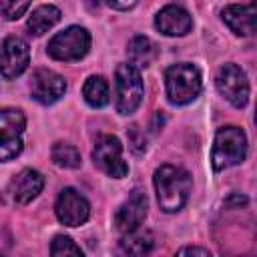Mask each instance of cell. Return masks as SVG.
Wrapping results in <instances>:
<instances>
[{
    "label": "cell",
    "mask_w": 257,
    "mask_h": 257,
    "mask_svg": "<svg viewBox=\"0 0 257 257\" xmlns=\"http://www.w3.org/2000/svg\"><path fill=\"white\" fill-rule=\"evenodd\" d=\"M159 207L165 213H177L185 207L191 195V175L177 165H161L153 177Z\"/></svg>",
    "instance_id": "cell-1"
},
{
    "label": "cell",
    "mask_w": 257,
    "mask_h": 257,
    "mask_svg": "<svg viewBox=\"0 0 257 257\" xmlns=\"http://www.w3.org/2000/svg\"><path fill=\"white\" fill-rule=\"evenodd\" d=\"M203 88L201 70L191 62H177L165 70V90L171 104L183 106L193 102Z\"/></svg>",
    "instance_id": "cell-2"
},
{
    "label": "cell",
    "mask_w": 257,
    "mask_h": 257,
    "mask_svg": "<svg viewBox=\"0 0 257 257\" xmlns=\"http://www.w3.org/2000/svg\"><path fill=\"white\" fill-rule=\"evenodd\" d=\"M247 157V135L243 128L229 124L221 126L213 141L211 151V165L215 171L231 169L239 163H243Z\"/></svg>",
    "instance_id": "cell-3"
},
{
    "label": "cell",
    "mask_w": 257,
    "mask_h": 257,
    "mask_svg": "<svg viewBox=\"0 0 257 257\" xmlns=\"http://www.w3.org/2000/svg\"><path fill=\"white\" fill-rule=\"evenodd\" d=\"M143 76L133 64H118L114 74V104L118 114H133L143 100Z\"/></svg>",
    "instance_id": "cell-4"
},
{
    "label": "cell",
    "mask_w": 257,
    "mask_h": 257,
    "mask_svg": "<svg viewBox=\"0 0 257 257\" xmlns=\"http://www.w3.org/2000/svg\"><path fill=\"white\" fill-rule=\"evenodd\" d=\"M90 50V34L82 26H68L60 32H56L46 46V52L54 60L62 62H74L88 54Z\"/></svg>",
    "instance_id": "cell-5"
},
{
    "label": "cell",
    "mask_w": 257,
    "mask_h": 257,
    "mask_svg": "<svg viewBox=\"0 0 257 257\" xmlns=\"http://www.w3.org/2000/svg\"><path fill=\"white\" fill-rule=\"evenodd\" d=\"M26 116L16 106L0 108V163L12 161L22 153Z\"/></svg>",
    "instance_id": "cell-6"
},
{
    "label": "cell",
    "mask_w": 257,
    "mask_h": 257,
    "mask_svg": "<svg viewBox=\"0 0 257 257\" xmlns=\"http://www.w3.org/2000/svg\"><path fill=\"white\" fill-rule=\"evenodd\" d=\"M215 84L217 90L221 92V96H225L235 108H243L249 102V80L247 74L241 66L227 62L217 70L215 76Z\"/></svg>",
    "instance_id": "cell-7"
},
{
    "label": "cell",
    "mask_w": 257,
    "mask_h": 257,
    "mask_svg": "<svg viewBox=\"0 0 257 257\" xmlns=\"http://www.w3.org/2000/svg\"><path fill=\"white\" fill-rule=\"evenodd\" d=\"M94 165L112 179H122L128 173V165L122 159V145L114 135H102L92 149Z\"/></svg>",
    "instance_id": "cell-8"
},
{
    "label": "cell",
    "mask_w": 257,
    "mask_h": 257,
    "mask_svg": "<svg viewBox=\"0 0 257 257\" xmlns=\"http://www.w3.org/2000/svg\"><path fill=\"white\" fill-rule=\"evenodd\" d=\"M56 219L66 227H80L90 217V203L84 195H80L76 189L66 187L60 191L56 205H54Z\"/></svg>",
    "instance_id": "cell-9"
},
{
    "label": "cell",
    "mask_w": 257,
    "mask_h": 257,
    "mask_svg": "<svg viewBox=\"0 0 257 257\" xmlns=\"http://www.w3.org/2000/svg\"><path fill=\"white\" fill-rule=\"evenodd\" d=\"M30 64L28 42L20 36H8L0 48V74L6 80L18 78Z\"/></svg>",
    "instance_id": "cell-10"
},
{
    "label": "cell",
    "mask_w": 257,
    "mask_h": 257,
    "mask_svg": "<svg viewBox=\"0 0 257 257\" xmlns=\"http://www.w3.org/2000/svg\"><path fill=\"white\" fill-rule=\"evenodd\" d=\"M30 92L32 98L40 104H54L66 92V80L62 74L50 68H36L30 78Z\"/></svg>",
    "instance_id": "cell-11"
},
{
    "label": "cell",
    "mask_w": 257,
    "mask_h": 257,
    "mask_svg": "<svg viewBox=\"0 0 257 257\" xmlns=\"http://www.w3.org/2000/svg\"><path fill=\"white\" fill-rule=\"evenodd\" d=\"M147 211H149V199L143 191L135 189L128 199L116 209L114 213V227L116 231H120L122 235L124 233H131L135 229H141L145 217H147Z\"/></svg>",
    "instance_id": "cell-12"
},
{
    "label": "cell",
    "mask_w": 257,
    "mask_h": 257,
    "mask_svg": "<svg viewBox=\"0 0 257 257\" xmlns=\"http://www.w3.org/2000/svg\"><path fill=\"white\" fill-rule=\"evenodd\" d=\"M155 28L165 36H185L193 28L191 14L179 4L163 6L155 16Z\"/></svg>",
    "instance_id": "cell-13"
},
{
    "label": "cell",
    "mask_w": 257,
    "mask_h": 257,
    "mask_svg": "<svg viewBox=\"0 0 257 257\" xmlns=\"http://www.w3.org/2000/svg\"><path fill=\"white\" fill-rule=\"evenodd\" d=\"M44 189V177L36 169H22L12 181H10V197L16 205H28L34 201Z\"/></svg>",
    "instance_id": "cell-14"
},
{
    "label": "cell",
    "mask_w": 257,
    "mask_h": 257,
    "mask_svg": "<svg viewBox=\"0 0 257 257\" xmlns=\"http://www.w3.org/2000/svg\"><path fill=\"white\" fill-rule=\"evenodd\" d=\"M223 22L237 36H249L257 26V6L249 4H229L223 8Z\"/></svg>",
    "instance_id": "cell-15"
},
{
    "label": "cell",
    "mask_w": 257,
    "mask_h": 257,
    "mask_svg": "<svg viewBox=\"0 0 257 257\" xmlns=\"http://www.w3.org/2000/svg\"><path fill=\"white\" fill-rule=\"evenodd\" d=\"M60 20V8L54 4H40L36 6L28 20H26V28L32 36H42L44 32H48L56 22Z\"/></svg>",
    "instance_id": "cell-16"
},
{
    "label": "cell",
    "mask_w": 257,
    "mask_h": 257,
    "mask_svg": "<svg viewBox=\"0 0 257 257\" xmlns=\"http://www.w3.org/2000/svg\"><path fill=\"white\" fill-rule=\"evenodd\" d=\"M155 247V235L149 229H135L124 233L120 239V249L126 257H147Z\"/></svg>",
    "instance_id": "cell-17"
},
{
    "label": "cell",
    "mask_w": 257,
    "mask_h": 257,
    "mask_svg": "<svg viewBox=\"0 0 257 257\" xmlns=\"http://www.w3.org/2000/svg\"><path fill=\"white\" fill-rule=\"evenodd\" d=\"M155 58H157V46L149 36L139 34L128 42V60H131L128 64H133L137 70L151 66Z\"/></svg>",
    "instance_id": "cell-18"
},
{
    "label": "cell",
    "mask_w": 257,
    "mask_h": 257,
    "mask_svg": "<svg viewBox=\"0 0 257 257\" xmlns=\"http://www.w3.org/2000/svg\"><path fill=\"white\" fill-rule=\"evenodd\" d=\"M82 96L86 100L88 106L92 108H102L108 104L110 100V88H108V82L104 76L100 74H92L84 80L82 84Z\"/></svg>",
    "instance_id": "cell-19"
},
{
    "label": "cell",
    "mask_w": 257,
    "mask_h": 257,
    "mask_svg": "<svg viewBox=\"0 0 257 257\" xmlns=\"http://www.w3.org/2000/svg\"><path fill=\"white\" fill-rule=\"evenodd\" d=\"M50 157H52L54 165L62 167V169H78L80 167V153L70 143H54Z\"/></svg>",
    "instance_id": "cell-20"
},
{
    "label": "cell",
    "mask_w": 257,
    "mask_h": 257,
    "mask_svg": "<svg viewBox=\"0 0 257 257\" xmlns=\"http://www.w3.org/2000/svg\"><path fill=\"white\" fill-rule=\"evenodd\" d=\"M50 257H84V253L70 237L56 235L50 243Z\"/></svg>",
    "instance_id": "cell-21"
},
{
    "label": "cell",
    "mask_w": 257,
    "mask_h": 257,
    "mask_svg": "<svg viewBox=\"0 0 257 257\" xmlns=\"http://www.w3.org/2000/svg\"><path fill=\"white\" fill-rule=\"evenodd\" d=\"M30 8V2H14V0H0V14L6 20H18L26 10Z\"/></svg>",
    "instance_id": "cell-22"
},
{
    "label": "cell",
    "mask_w": 257,
    "mask_h": 257,
    "mask_svg": "<svg viewBox=\"0 0 257 257\" xmlns=\"http://www.w3.org/2000/svg\"><path fill=\"white\" fill-rule=\"evenodd\" d=\"M175 257H213L205 247H199V245H187L183 249H179L175 253Z\"/></svg>",
    "instance_id": "cell-23"
},
{
    "label": "cell",
    "mask_w": 257,
    "mask_h": 257,
    "mask_svg": "<svg viewBox=\"0 0 257 257\" xmlns=\"http://www.w3.org/2000/svg\"><path fill=\"white\" fill-rule=\"evenodd\" d=\"M128 141L133 143L131 147H133L135 153H143V151L147 149V145H145V137H141V131H139L137 124L131 126V131H128Z\"/></svg>",
    "instance_id": "cell-24"
},
{
    "label": "cell",
    "mask_w": 257,
    "mask_h": 257,
    "mask_svg": "<svg viewBox=\"0 0 257 257\" xmlns=\"http://www.w3.org/2000/svg\"><path fill=\"white\" fill-rule=\"evenodd\" d=\"M106 6L114 8V10H131V8L137 6V2H124V4H120V2H106Z\"/></svg>",
    "instance_id": "cell-25"
},
{
    "label": "cell",
    "mask_w": 257,
    "mask_h": 257,
    "mask_svg": "<svg viewBox=\"0 0 257 257\" xmlns=\"http://www.w3.org/2000/svg\"><path fill=\"white\" fill-rule=\"evenodd\" d=\"M0 205H2V193H0Z\"/></svg>",
    "instance_id": "cell-26"
},
{
    "label": "cell",
    "mask_w": 257,
    "mask_h": 257,
    "mask_svg": "<svg viewBox=\"0 0 257 257\" xmlns=\"http://www.w3.org/2000/svg\"><path fill=\"white\" fill-rule=\"evenodd\" d=\"M0 257H2V255H0Z\"/></svg>",
    "instance_id": "cell-27"
}]
</instances>
